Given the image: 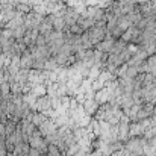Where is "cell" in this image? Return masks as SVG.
Listing matches in <instances>:
<instances>
[{
  "label": "cell",
  "instance_id": "obj_1",
  "mask_svg": "<svg viewBox=\"0 0 156 156\" xmlns=\"http://www.w3.org/2000/svg\"><path fill=\"white\" fill-rule=\"evenodd\" d=\"M144 149H146V141L141 140V138H136V136H133L132 140H129L127 144H126V150L127 152L135 153V155H138V156L143 155Z\"/></svg>",
  "mask_w": 156,
  "mask_h": 156
},
{
  "label": "cell",
  "instance_id": "obj_2",
  "mask_svg": "<svg viewBox=\"0 0 156 156\" xmlns=\"http://www.w3.org/2000/svg\"><path fill=\"white\" fill-rule=\"evenodd\" d=\"M140 12L144 18H156V0H150L149 3L138 5Z\"/></svg>",
  "mask_w": 156,
  "mask_h": 156
},
{
  "label": "cell",
  "instance_id": "obj_3",
  "mask_svg": "<svg viewBox=\"0 0 156 156\" xmlns=\"http://www.w3.org/2000/svg\"><path fill=\"white\" fill-rule=\"evenodd\" d=\"M38 30H40V35H44V37H47V35H50L53 30V20H52V15H46L44 17V20H43V23L40 24V27H38Z\"/></svg>",
  "mask_w": 156,
  "mask_h": 156
},
{
  "label": "cell",
  "instance_id": "obj_4",
  "mask_svg": "<svg viewBox=\"0 0 156 156\" xmlns=\"http://www.w3.org/2000/svg\"><path fill=\"white\" fill-rule=\"evenodd\" d=\"M20 62H21V68H23V70H29V68L32 70V68H34V56H32V53H30L29 49L21 55Z\"/></svg>",
  "mask_w": 156,
  "mask_h": 156
},
{
  "label": "cell",
  "instance_id": "obj_5",
  "mask_svg": "<svg viewBox=\"0 0 156 156\" xmlns=\"http://www.w3.org/2000/svg\"><path fill=\"white\" fill-rule=\"evenodd\" d=\"M83 109H85V114L87 115H91L94 112L99 111V103L96 99H87L85 103H83Z\"/></svg>",
  "mask_w": 156,
  "mask_h": 156
},
{
  "label": "cell",
  "instance_id": "obj_6",
  "mask_svg": "<svg viewBox=\"0 0 156 156\" xmlns=\"http://www.w3.org/2000/svg\"><path fill=\"white\" fill-rule=\"evenodd\" d=\"M77 24L82 27V30H83V32H88V30L96 24V21H94L93 18H88V17H82V15H80V18H79Z\"/></svg>",
  "mask_w": 156,
  "mask_h": 156
},
{
  "label": "cell",
  "instance_id": "obj_7",
  "mask_svg": "<svg viewBox=\"0 0 156 156\" xmlns=\"http://www.w3.org/2000/svg\"><path fill=\"white\" fill-rule=\"evenodd\" d=\"M32 94L34 96H37V97H44V96H47V88H46V85L44 83H38V85H35L34 88H32Z\"/></svg>",
  "mask_w": 156,
  "mask_h": 156
},
{
  "label": "cell",
  "instance_id": "obj_8",
  "mask_svg": "<svg viewBox=\"0 0 156 156\" xmlns=\"http://www.w3.org/2000/svg\"><path fill=\"white\" fill-rule=\"evenodd\" d=\"M15 11L21 15H27L29 12H32V6L30 5H24V3H18L15 6Z\"/></svg>",
  "mask_w": 156,
  "mask_h": 156
},
{
  "label": "cell",
  "instance_id": "obj_9",
  "mask_svg": "<svg viewBox=\"0 0 156 156\" xmlns=\"http://www.w3.org/2000/svg\"><path fill=\"white\" fill-rule=\"evenodd\" d=\"M47 156H62V152L58 146L55 144H49V149H47Z\"/></svg>",
  "mask_w": 156,
  "mask_h": 156
},
{
  "label": "cell",
  "instance_id": "obj_10",
  "mask_svg": "<svg viewBox=\"0 0 156 156\" xmlns=\"http://www.w3.org/2000/svg\"><path fill=\"white\" fill-rule=\"evenodd\" d=\"M147 67H149V73L156 71V53L147 58Z\"/></svg>",
  "mask_w": 156,
  "mask_h": 156
},
{
  "label": "cell",
  "instance_id": "obj_11",
  "mask_svg": "<svg viewBox=\"0 0 156 156\" xmlns=\"http://www.w3.org/2000/svg\"><path fill=\"white\" fill-rule=\"evenodd\" d=\"M3 30H0V46H2V41H3V34H2Z\"/></svg>",
  "mask_w": 156,
  "mask_h": 156
}]
</instances>
